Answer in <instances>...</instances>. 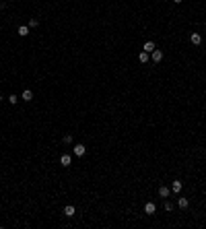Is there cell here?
Here are the masks:
<instances>
[{
  "instance_id": "ac0fdd59",
  "label": "cell",
  "mask_w": 206,
  "mask_h": 229,
  "mask_svg": "<svg viewBox=\"0 0 206 229\" xmlns=\"http://www.w3.org/2000/svg\"><path fill=\"white\" fill-rule=\"evenodd\" d=\"M173 2H175V4H179V2H182V0H173Z\"/></svg>"
},
{
  "instance_id": "7c38bea8",
  "label": "cell",
  "mask_w": 206,
  "mask_h": 229,
  "mask_svg": "<svg viewBox=\"0 0 206 229\" xmlns=\"http://www.w3.org/2000/svg\"><path fill=\"white\" fill-rule=\"evenodd\" d=\"M19 35H21V37L29 35V25H21V27H19Z\"/></svg>"
},
{
  "instance_id": "d6986e66",
  "label": "cell",
  "mask_w": 206,
  "mask_h": 229,
  "mask_svg": "<svg viewBox=\"0 0 206 229\" xmlns=\"http://www.w3.org/2000/svg\"><path fill=\"white\" fill-rule=\"evenodd\" d=\"M0 8H2V2H0Z\"/></svg>"
},
{
  "instance_id": "30bf717a",
  "label": "cell",
  "mask_w": 206,
  "mask_h": 229,
  "mask_svg": "<svg viewBox=\"0 0 206 229\" xmlns=\"http://www.w3.org/2000/svg\"><path fill=\"white\" fill-rule=\"evenodd\" d=\"M21 99H23V101H31V99H33V91H29V89H27V91H23Z\"/></svg>"
},
{
  "instance_id": "277c9868",
  "label": "cell",
  "mask_w": 206,
  "mask_h": 229,
  "mask_svg": "<svg viewBox=\"0 0 206 229\" xmlns=\"http://www.w3.org/2000/svg\"><path fill=\"white\" fill-rule=\"evenodd\" d=\"M150 58H153V62H155V64H159L161 60H163V52H161V50H155V52L150 54Z\"/></svg>"
},
{
  "instance_id": "6da1fadb",
  "label": "cell",
  "mask_w": 206,
  "mask_h": 229,
  "mask_svg": "<svg viewBox=\"0 0 206 229\" xmlns=\"http://www.w3.org/2000/svg\"><path fill=\"white\" fill-rule=\"evenodd\" d=\"M72 153H74V155H76V157H82V155H85V153H87V147H85V145H74V147H72Z\"/></svg>"
},
{
  "instance_id": "9c48e42d",
  "label": "cell",
  "mask_w": 206,
  "mask_h": 229,
  "mask_svg": "<svg viewBox=\"0 0 206 229\" xmlns=\"http://www.w3.org/2000/svg\"><path fill=\"white\" fill-rule=\"evenodd\" d=\"M159 196L161 198H167V196H169V186H161L159 188Z\"/></svg>"
},
{
  "instance_id": "8992f818",
  "label": "cell",
  "mask_w": 206,
  "mask_h": 229,
  "mask_svg": "<svg viewBox=\"0 0 206 229\" xmlns=\"http://www.w3.org/2000/svg\"><path fill=\"white\" fill-rule=\"evenodd\" d=\"M74 213H76V208H74V206H72V204H66V206H64V215H66V217H74Z\"/></svg>"
},
{
  "instance_id": "4fadbf2b",
  "label": "cell",
  "mask_w": 206,
  "mask_h": 229,
  "mask_svg": "<svg viewBox=\"0 0 206 229\" xmlns=\"http://www.w3.org/2000/svg\"><path fill=\"white\" fill-rule=\"evenodd\" d=\"M177 206H179V208H188V206H190V200H188V198H179V200H177Z\"/></svg>"
},
{
  "instance_id": "e0dca14e",
  "label": "cell",
  "mask_w": 206,
  "mask_h": 229,
  "mask_svg": "<svg viewBox=\"0 0 206 229\" xmlns=\"http://www.w3.org/2000/svg\"><path fill=\"white\" fill-rule=\"evenodd\" d=\"M29 29H31V27H37V25H39V21H37V19H29Z\"/></svg>"
},
{
  "instance_id": "8fae6325",
  "label": "cell",
  "mask_w": 206,
  "mask_h": 229,
  "mask_svg": "<svg viewBox=\"0 0 206 229\" xmlns=\"http://www.w3.org/2000/svg\"><path fill=\"white\" fill-rule=\"evenodd\" d=\"M142 50H144V52H149V54H153V52L157 50V47H155V44H153V41H146V44H144V47H142Z\"/></svg>"
},
{
  "instance_id": "5bb4252c",
  "label": "cell",
  "mask_w": 206,
  "mask_h": 229,
  "mask_svg": "<svg viewBox=\"0 0 206 229\" xmlns=\"http://www.w3.org/2000/svg\"><path fill=\"white\" fill-rule=\"evenodd\" d=\"M17 101H19V95H14V93H12V95H8V103H12V105H14Z\"/></svg>"
},
{
  "instance_id": "9a60e30c",
  "label": "cell",
  "mask_w": 206,
  "mask_h": 229,
  "mask_svg": "<svg viewBox=\"0 0 206 229\" xmlns=\"http://www.w3.org/2000/svg\"><path fill=\"white\" fill-rule=\"evenodd\" d=\"M163 206H165V211H167V213H171V211H173V204L169 202V200H165V204H163Z\"/></svg>"
},
{
  "instance_id": "52a82bcc",
  "label": "cell",
  "mask_w": 206,
  "mask_h": 229,
  "mask_svg": "<svg viewBox=\"0 0 206 229\" xmlns=\"http://www.w3.org/2000/svg\"><path fill=\"white\" fill-rule=\"evenodd\" d=\"M155 211H157L155 202H146V204H144V213H146V215H155Z\"/></svg>"
},
{
  "instance_id": "7a4b0ae2",
  "label": "cell",
  "mask_w": 206,
  "mask_h": 229,
  "mask_svg": "<svg viewBox=\"0 0 206 229\" xmlns=\"http://www.w3.org/2000/svg\"><path fill=\"white\" fill-rule=\"evenodd\" d=\"M60 165H62V167H70V165H72V157H70L68 153L60 157Z\"/></svg>"
},
{
  "instance_id": "ba28073f",
  "label": "cell",
  "mask_w": 206,
  "mask_h": 229,
  "mask_svg": "<svg viewBox=\"0 0 206 229\" xmlns=\"http://www.w3.org/2000/svg\"><path fill=\"white\" fill-rule=\"evenodd\" d=\"M149 52H144V50H142V52H140V54H138V60H140V62H142V64H146V62H149Z\"/></svg>"
},
{
  "instance_id": "5b68a950",
  "label": "cell",
  "mask_w": 206,
  "mask_h": 229,
  "mask_svg": "<svg viewBox=\"0 0 206 229\" xmlns=\"http://www.w3.org/2000/svg\"><path fill=\"white\" fill-rule=\"evenodd\" d=\"M190 41H192L194 46H200V44H202V35L200 33H192L190 35Z\"/></svg>"
},
{
  "instance_id": "2e32d148",
  "label": "cell",
  "mask_w": 206,
  "mask_h": 229,
  "mask_svg": "<svg viewBox=\"0 0 206 229\" xmlns=\"http://www.w3.org/2000/svg\"><path fill=\"white\" fill-rule=\"evenodd\" d=\"M62 140H64V145H70V142H72V134H64Z\"/></svg>"
},
{
  "instance_id": "3957f363",
  "label": "cell",
  "mask_w": 206,
  "mask_h": 229,
  "mask_svg": "<svg viewBox=\"0 0 206 229\" xmlns=\"http://www.w3.org/2000/svg\"><path fill=\"white\" fill-rule=\"evenodd\" d=\"M182 188H183V184H182V180H173L171 182V192H182Z\"/></svg>"
}]
</instances>
